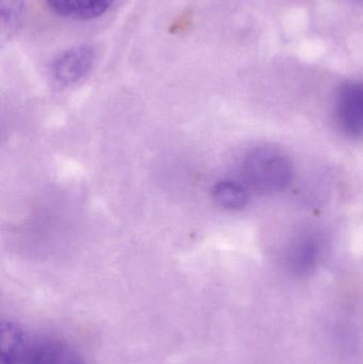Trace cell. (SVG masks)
Listing matches in <instances>:
<instances>
[{"label":"cell","instance_id":"6da1fadb","mask_svg":"<svg viewBox=\"0 0 363 364\" xmlns=\"http://www.w3.org/2000/svg\"><path fill=\"white\" fill-rule=\"evenodd\" d=\"M243 173L249 186L258 192L274 193L289 186L293 178V166L281 151L259 147L245 158Z\"/></svg>","mask_w":363,"mask_h":364},{"label":"cell","instance_id":"7a4b0ae2","mask_svg":"<svg viewBox=\"0 0 363 364\" xmlns=\"http://www.w3.org/2000/svg\"><path fill=\"white\" fill-rule=\"evenodd\" d=\"M96 51L92 45L82 44L66 49L51 63V76L60 85L78 82L93 68Z\"/></svg>","mask_w":363,"mask_h":364},{"label":"cell","instance_id":"3957f363","mask_svg":"<svg viewBox=\"0 0 363 364\" xmlns=\"http://www.w3.org/2000/svg\"><path fill=\"white\" fill-rule=\"evenodd\" d=\"M17 364H83L76 350L57 339L28 337Z\"/></svg>","mask_w":363,"mask_h":364},{"label":"cell","instance_id":"277c9868","mask_svg":"<svg viewBox=\"0 0 363 364\" xmlns=\"http://www.w3.org/2000/svg\"><path fill=\"white\" fill-rule=\"evenodd\" d=\"M337 114L349 136H363V83L349 82L339 92Z\"/></svg>","mask_w":363,"mask_h":364},{"label":"cell","instance_id":"5b68a950","mask_svg":"<svg viewBox=\"0 0 363 364\" xmlns=\"http://www.w3.org/2000/svg\"><path fill=\"white\" fill-rule=\"evenodd\" d=\"M115 0H46L50 10L64 18L89 21L97 18L113 6Z\"/></svg>","mask_w":363,"mask_h":364},{"label":"cell","instance_id":"8992f818","mask_svg":"<svg viewBox=\"0 0 363 364\" xmlns=\"http://www.w3.org/2000/svg\"><path fill=\"white\" fill-rule=\"evenodd\" d=\"M28 340L27 333L16 324L1 325V364H17Z\"/></svg>","mask_w":363,"mask_h":364},{"label":"cell","instance_id":"52a82bcc","mask_svg":"<svg viewBox=\"0 0 363 364\" xmlns=\"http://www.w3.org/2000/svg\"><path fill=\"white\" fill-rule=\"evenodd\" d=\"M213 198L224 209L239 210L246 205L249 194L238 182L223 181L217 182L213 188Z\"/></svg>","mask_w":363,"mask_h":364},{"label":"cell","instance_id":"ba28073f","mask_svg":"<svg viewBox=\"0 0 363 364\" xmlns=\"http://www.w3.org/2000/svg\"><path fill=\"white\" fill-rule=\"evenodd\" d=\"M318 255H319V246L317 242L313 237H304L290 248V262L296 269L305 271L315 265Z\"/></svg>","mask_w":363,"mask_h":364},{"label":"cell","instance_id":"9c48e42d","mask_svg":"<svg viewBox=\"0 0 363 364\" xmlns=\"http://www.w3.org/2000/svg\"><path fill=\"white\" fill-rule=\"evenodd\" d=\"M23 0H1V21L4 26H14L23 11Z\"/></svg>","mask_w":363,"mask_h":364}]
</instances>
